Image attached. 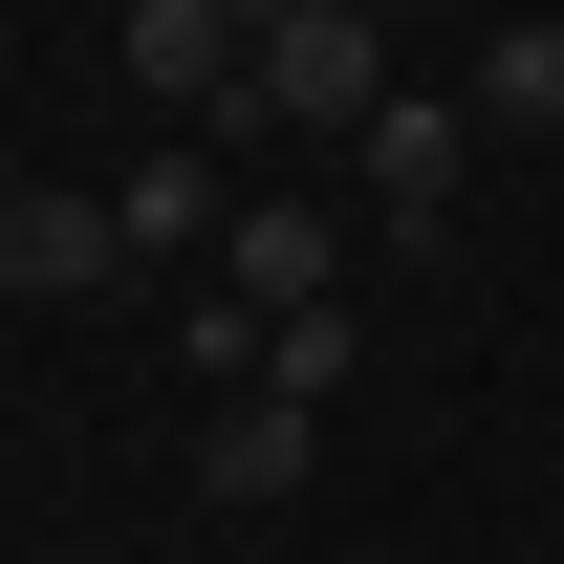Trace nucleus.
<instances>
[{"label": "nucleus", "instance_id": "f257e3e1", "mask_svg": "<svg viewBox=\"0 0 564 564\" xmlns=\"http://www.w3.org/2000/svg\"><path fill=\"white\" fill-rule=\"evenodd\" d=\"M369 109H391V22H369V0H282V22H261V87H239V131H326V152H348Z\"/></svg>", "mask_w": 564, "mask_h": 564}, {"label": "nucleus", "instance_id": "f03ea898", "mask_svg": "<svg viewBox=\"0 0 564 564\" xmlns=\"http://www.w3.org/2000/svg\"><path fill=\"white\" fill-rule=\"evenodd\" d=\"M239 87H261V22H239V0H131V109L239 131Z\"/></svg>", "mask_w": 564, "mask_h": 564}, {"label": "nucleus", "instance_id": "7ed1b4c3", "mask_svg": "<svg viewBox=\"0 0 564 564\" xmlns=\"http://www.w3.org/2000/svg\"><path fill=\"white\" fill-rule=\"evenodd\" d=\"M456 174H478V109H413V87H391L348 131V196L391 217V239H456Z\"/></svg>", "mask_w": 564, "mask_h": 564}, {"label": "nucleus", "instance_id": "20e7f679", "mask_svg": "<svg viewBox=\"0 0 564 564\" xmlns=\"http://www.w3.org/2000/svg\"><path fill=\"white\" fill-rule=\"evenodd\" d=\"M109 282H131V217L109 196H44V174L0 196V304H109Z\"/></svg>", "mask_w": 564, "mask_h": 564}, {"label": "nucleus", "instance_id": "39448f33", "mask_svg": "<svg viewBox=\"0 0 564 564\" xmlns=\"http://www.w3.org/2000/svg\"><path fill=\"white\" fill-rule=\"evenodd\" d=\"M109 217H131V261L174 282V261H217L239 239V174H217V131H152L131 174H109Z\"/></svg>", "mask_w": 564, "mask_h": 564}, {"label": "nucleus", "instance_id": "423d86ee", "mask_svg": "<svg viewBox=\"0 0 564 564\" xmlns=\"http://www.w3.org/2000/svg\"><path fill=\"white\" fill-rule=\"evenodd\" d=\"M304 478H326V413H304V391H217V434H196L217 521H261V499H304Z\"/></svg>", "mask_w": 564, "mask_h": 564}, {"label": "nucleus", "instance_id": "0eeeda50", "mask_svg": "<svg viewBox=\"0 0 564 564\" xmlns=\"http://www.w3.org/2000/svg\"><path fill=\"white\" fill-rule=\"evenodd\" d=\"M217 282H239V304H326V196H239Z\"/></svg>", "mask_w": 564, "mask_h": 564}, {"label": "nucleus", "instance_id": "6e6552de", "mask_svg": "<svg viewBox=\"0 0 564 564\" xmlns=\"http://www.w3.org/2000/svg\"><path fill=\"white\" fill-rule=\"evenodd\" d=\"M478 131H564V22H499L478 44Z\"/></svg>", "mask_w": 564, "mask_h": 564}, {"label": "nucleus", "instance_id": "1a4fd4ad", "mask_svg": "<svg viewBox=\"0 0 564 564\" xmlns=\"http://www.w3.org/2000/svg\"><path fill=\"white\" fill-rule=\"evenodd\" d=\"M261 391H304V413H326V391H348V304H282V326H261Z\"/></svg>", "mask_w": 564, "mask_h": 564}, {"label": "nucleus", "instance_id": "9d476101", "mask_svg": "<svg viewBox=\"0 0 564 564\" xmlns=\"http://www.w3.org/2000/svg\"><path fill=\"white\" fill-rule=\"evenodd\" d=\"M261 326H282V304H239V282H196V304H174V348H196L217 391H261Z\"/></svg>", "mask_w": 564, "mask_h": 564}, {"label": "nucleus", "instance_id": "9b49d317", "mask_svg": "<svg viewBox=\"0 0 564 564\" xmlns=\"http://www.w3.org/2000/svg\"><path fill=\"white\" fill-rule=\"evenodd\" d=\"M0 66H22V0H0Z\"/></svg>", "mask_w": 564, "mask_h": 564}, {"label": "nucleus", "instance_id": "f8f14e48", "mask_svg": "<svg viewBox=\"0 0 564 564\" xmlns=\"http://www.w3.org/2000/svg\"><path fill=\"white\" fill-rule=\"evenodd\" d=\"M0 196H22V152H0Z\"/></svg>", "mask_w": 564, "mask_h": 564}, {"label": "nucleus", "instance_id": "ddd939ff", "mask_svg": "<svg viewBox=\"0 0 564 564\" xmlns=\"http://www.w3.org/2000/svg\"><path fill=\"white\" fill-rule=\"evenodd\" d=\"M239 22H282V0H239Z\"/></svg>", "mask_w": 564, "mask_h": 564}]
</instances>
